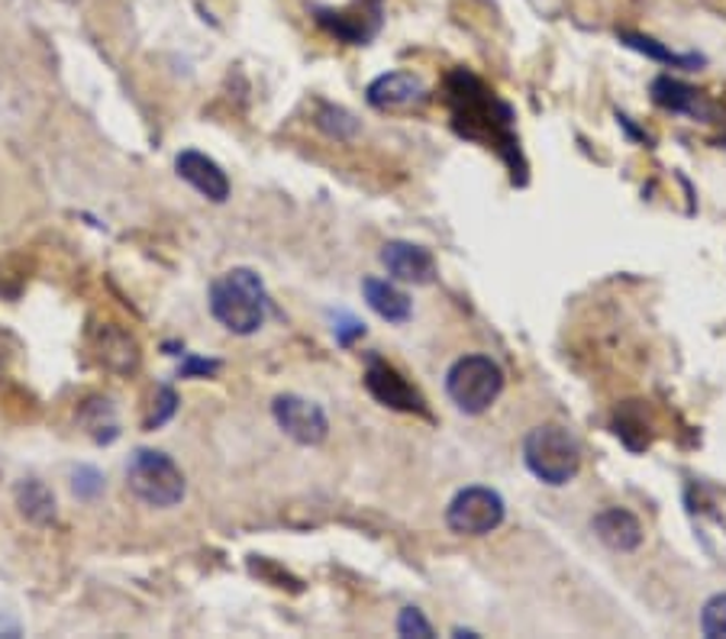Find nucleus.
<instances>
[{
	"label": "nucleus",
	"instance_id": "nucleus-14",
	"mask_svg": "<svg viewBox=\"0 0 726 639\" xmlns=\"http://www.w3.org/2000/svg\"><path fill=\"white\" fill-rule=\"evenodd\" d=\"M617 39H621L626 49L659 62V65H672V68H681V72H701L708 65V55L701 52H672L668 46H662L659 39L646 36V33H633V29H617Z\"/></svg>",
	"mask_w": 726,
	"mask_h": 639
},
{
	"label": "nucleus",
	"instance_id": "nucleus-25",
	"mask_svg": "<svg viewBox=\"0 0 726 639\" xmlns=\"http://www.w3.org/2000/svg\"><path fill=\"white\" fill-rule=\"evenodd\" d=\"M617 120H621V126H623V129H626V133H629V136H633V139H639V142H649V136H646L642 129H636V126L629 123V116H623V113H617Z\"/></svg>",
	"mask_w": 726,
	"mask_h": 639
},
{
	"label": "nucleus",
	"instance_id": "nucleus-13",
	"mask_svg": "<svg viewBox=\"0 0 726 639\" xmlns=\"http://www.w3.org/2000/svg\"><path fill=\"white\" fill-rule=\"evenodd\" d=\"M362 295H365V304L378 314L381 320L395 323V326H404L408 320L414 317V301L404 288H398L395 281H385V278H365L362 281Z\"/></svg>",
	"mask_w": 726,
	"mask_h": 639
},
{
	"label": "nucleus",
	"instance_id": "nucleus-27",
	"mask_svg": "<svg viewBox=\"0 0 726 639\" xmlns=\"http://www.w3.org/2000/svg\"><path fill=\"white\" fill-rule=\"evenodd\" d=\"M452 637H478V634H475V630H462V627H455V630H452Z\"/></svg>",
	"mask_w": 726,
	"mask_h": 639
},
{
	"label": "nucleus",
	"instance_id": "nucleus-2",
	"mask_svg": "<svg viewBox=\"0 0 726 639\" xmlns=\"http://www.w3.org/2000/svg\"><path fill=\"white\" fill-rule=\"evenodd\" d=\"M523 462L549 488H562L581 472V446L559 424L533 426L523 439Z\"/></svg>",
	"mask_w": 726,
	"mask_h": 639
},
{
	"label": "nucleus",
	"instance_id": "nucleus-3",
	"mask_svg": "<svg viewBox=\"0 0 726 639\" xmlns=\"http://www.w3.org/2000/svg\"><path fill=\"white\" fill-rule=\"evenodd\" d=\"M126 488L149 508H178L185 501L188 481L178 462L159 449H136L126 462Z\"/></svg>",
	"mask_w": 726,
	"mask_h": 639
},
{
	"label": "nucleus",
	"instance_id": "nucleus-20",
	"mask_svg": "<svg viewBox=\"0 0 726 639\" xmlns=\"http://www.w3.org/2000/svg\"><path fill=\"white\" fill-rule=\"evenodd\" d=\"M72 491H75V498H82V501H95V498L104 494V475H101L95 465H78V468L72 472Z\"/></svg>",
	"mask_w": 726,
	"mask_h": 639
},
{
	"label": "nucleus",
	"instance_id": "nucleus-1",
	"mask_svg": "<svg viewBox=\"0 0 726 639\" xmlns=\"http://www.w3.org/2000/svg\"><path fill=\"white\" fill-rule=\"evenodd\" d=\"M268 304L265 281L252 268H229L210 285V314L236 336L259 333L268 317Z\"/></svg>",
	"mask_w": 726,
	"mask_h": 639
},
{
	"label": "nucleus",
	"instance_id": "nucleus-5",
	"mask_svg": "<svg viewBox=\"0 0 726 639\" xmlns=\"http://www.w3.org/2000/svg\"><path fill=\"white\" fill-rule=\"evenodd\" d=\"M504 517H508L504 498L495 488L481 485L462 488L446 508V524L459 536H488L504 524Z\"/></svg>",
	"mask_w": 726,
	"mask_h": 639
},
{
	"label": "nucleus",
	"instance_id": "nucleus-28",
	"mask_svg": "<svg viewBox=\"0 0 726 639\" xmlns=\"http://www.w3.org/2000/svg\"><path fill=\"white\" fill-rule=\"evenodd\" d=\"M721 146H724V149H726V136H724V139H721Z\"/></svg>",
	"mask_w": 726,
	"mask_h": 639
},
{
	"label": "nucleus",
	"instance_id": "nucleus-16",
	"mask_svg": "<svg viewBox=\"0 0 726 639\" xmlns=\"http://www.w3.org/2000/svg\"><path fill=\"white\" fill-rule=\"evenodd\" d=\"M16 508L29 524H52L55 521V494L39 478H23L16 485Z\"/></svg>",
	"mask_w": 726,
	"mask_h": 639
},
{
	"label": "nucleus",
	"instance_id": "nucleus-19",
	"mask_svg": "<svg viewBox=\"0 0 726 639\" xmlns=\"http://www.w3.org/2000/svg\"><path fill=\"white\" fill-rule=\"evenodd\" d=\"M701 634L708 639H726V591L714 594L701 611Z\"/></svg>",
	"mask_w": 726,
	"mask_h": 639
},
{
	"label": "nucleus",
	"instance_id": "nucleus-6",
	"mask_svg": "<svg viewBox=\"0 0 726 639\" xmlns=\"http://www.w3.org/2000/svg\"><path fill=\"white\" fill-rule=\"evenodd\" d=\"M272 417L285 436H291L301 446H320L329 436V421L323 408L301 394H278L272 401Z\"/></svg>",
	"mask_w": 726,
	"mask_h": 639
},
{
	"label": "nucleus",
	"instance_id": "nucleus-8",
	"mask_svg": "<svg viewBox=\"0 0 726 639\" xmlns=\"http://www.w3.org/2000/svg\"><path fill=\"white\" fill-rule=\"evenodd\" d=\"M381 265L395 281L404 285H429L436 278V259L426 246H416L408 239H391L381 246Z\"/></svg>",
	"mask_w": 726,
	"mask_h": 639
},
{
	"label": "nucleus",
	"instance_id": "nucleus-15",
	"mask_svg": "<svg viewBox=\"0 0 726 639\" xmlns=\"http://www.w3.org/2000/svg\"><path fill=\"white\" fill-rule=\"evenodd\" d=\"M365 20H372V23H381V10H375V13H365L362 20L355 16V13H336V10H316V23L320 26H326L333 36H339V39H346V42H352V46H365L375 33H378V26H365Z\"/></svg>",
	"mask_w": 726,
	"mask_h": 639
},
{
	"label": "nucleus",
	"instance_id": "nucleus-4",
	"mask_svg": "<svg viewBox=\"0 0 726 639\" xmlns=\"http://www.w3.org/2000/svg\"><path fill=\"white\" fill-rule=\"evenodd\" d=\"M504 391V368L491 355H462L446 372V394L449 401L468 414H485Z\"/></svg>",
	"mask_w": 726,
	"mask_h": 639
},
{
	"label": "nucleus",
	"instance_id": "nucleus-26",
	"mask_svg": "<svg viewBox=\"0 0 726 639\" xmlns=\"http://www.w3.org/2000/svg\"><path fill=\"white\" fill-rule=\"evenodd\" d=\"M0 634H3V637H20V624H16V621H7V617L0 614Z\"/></svg>",
	"mask_w": 726,
	"mask_h": 639
},
{
	"label": "nucleus",
	"instance_id": "nucleus-18",
	"mask_svg": "<svg viewBox=\"0 0 726 639\" xmlns=\"http://www.w3.org/2000/svg\"><path fill=\"white\" fill-rule=\"evenodd\" d=\"M313 123H316L320 133H326V136L336 139V142H352V139L359 136V129H362V123L355 120V113H349L346 106L336 104L320 106Z\"/></svg>",
	"mask_w": 726,
	"mask_h": 639
},
{
	"label": "nucleus",
	"instance_id": "nucleus-24",
	"mask_svg": "<svg viewBox=\"0 0 726 639\" xmlns=\"http://www.w3.org/2000/svg\"><path fill=\"white\" fill-rule=\"evenodd\" d=\"M220 372V362L216 359H198V355H188V362L182 365V378H210Z\"/></svg>",
	"mask_w": 726,
	"mask_h": 639
},
{
	"label": "nucleus",
	"instance_id": "nucleus-12",
	"mask_svg": "<svg viewBox=\"0 0 726 639\" xmlns=\"http://www.w3.org/2000/svg\"><path fill=\"white\" fill-rule=\"evenodd\" d=\"M591 530L614 552H636L642 546V524L626 508H608V511L594 514Z\"/></svg>",
	"mask_w": 726,
	"mask_h": 639
},
{
	"label": "nucleus",
	"instance_id": "nucleus-23",
	"mask_svg": "<svg viewBox=\"0 0 726 639\" xmlns=\"http://www.w3.org/2000/svg\"><path fill=\"white\" fill-rule=\"evenodd\" d=\"M333 333H336V342H339V346H352V339L365 336V323L349 317V314H339V317H336V326H333Z\"/></svg>",
	"mask_w": 726,
	"mask_h": 639
},
{
	"label": "nucleus",
	"instance_id": "nucleus-7",
	"mask_svg": "<svg viewBox=\"0 0 726 639\" xmlns=\"http://www.w3.org/2000/svg\"><path fill=\"white\" fill-rule=\"evenodd\" d=\"M365 388H368V394H372L378 404H385V408H391V411H401V414H426L423 398L408 385V378H404L395 365H388V362H381V359H372V362H368V368H365Z\"/></svg>",
	"mask_w": 726,
	"mask_h": 639
},
{
	"label": "nucleus",
	"instance_id": "nucleus-11",
	"mask_svg": "<svg viewBox=\"0 0 726 639\" xmlns=\"http://www.w3.org/2000/svg\"><path fill=\"white\" fill-rule=\"evenodd\" d=\"M423 95H426V85L414 72H388L368 85L365 101L375 110H401V106L416 104Z\"/></svg>",
	"mask_w": 726,
	"mask_h": 639
},
{
	"label": "nucleus",
	"instance_id": "nucleus-17",
	"mask_svg": "<svg viewBox=\"0 0 726 639\" xmlns=\"http://www.w3.org/2000/svg\"><path fill=\"white\" fill-rule=\"evenodd\" d=\"M101 359L116 372H133L139 365V346L129 333H123L116 326H104L101 329Z\"/></svg>",
	"mask_w": 726,
	"mask_h": 639
},
{
	"label": "nucleus",
	"instance_id": "nucleus-9",
	"mask_svg": "<svg viewBox=\"0 0 726 639\" xmlns=\"http://www.w3.org/2000/svg\"><path fill=\"white\" fill-rule=\"evenodd\" d=\"M652 101L672 113H681V116H691V120H701V123H714L717 120V106L711 104L698 88L672 78V75H659L652 82Z\"/></svg>",
	"mask_w": 726,
	"mask_h": 639
},
{
	"label": "nucleus",
	"instance_id": "nucleus-10",
	"mask_svg": "<svg viewBox=\"0 0 726 639\" xmlns=\"http://www.w3.org/2000/svg\"><path fill=\"white\" fill-rule=\"evenodd\" d=\"M175 168H178V175H182L198 195H204L213 204H223V201L229 198V178H226V172H223L210 155H204V152L185 149V152L175 159Z\"/></svg>",
	"mask_w": 726,
	"mask_h": 639
},
{
	"label": "nucleus",
	"instance_id": "nucleus-22",
	"mask_svg": "<svg viewBox=\"0 0 726 639\" xmlns=\"http://www.w3.org/2000/svg\"><path fill=\"white\" fill-rule=\"evenodd\" d=\"M398 634L401 637H416V639H433V624L423 617V611L420 607H404L401 611V617H398Z\"/></svg>",
	"mask_w": 726,
	"mask_h": 639
},
{
	"label": "nucleus",
	"instance_id": "nucleus-21",
	"mask_svg": "<svg viewBox=\"0 0 726 639\" xmlns=\"http://www.w3.org/2000/svg\"><path fill=\"white\" fill-rule=\"evenodd\" d=\"M175 411H178V394H175V388L162 385L159 394H155L152 414H149V421H146V429H155V426L168 424V421L175 417Z\"/></svg>",
	"mask_w": 726,
	"mask_h": 639
}]
</instances>
